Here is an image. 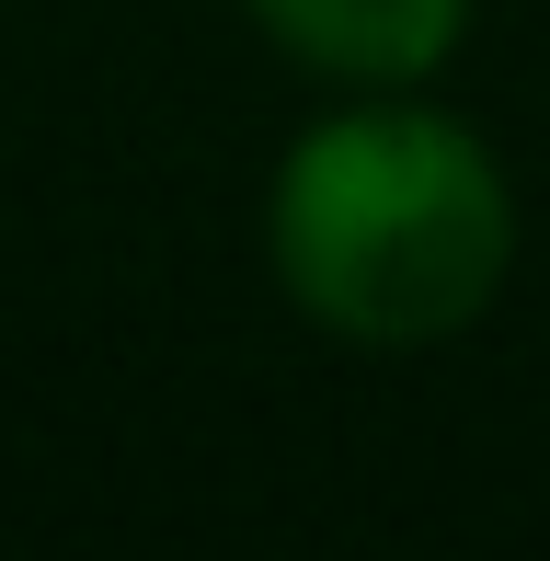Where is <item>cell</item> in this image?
<instances>
[{
    "mask_svg": "<svg viewBox=\"0 0 550 561\" xmlns=\"http://www.w3.org/2000/svg\"><path fill=\"white\" fill-rule=\"evenodd\" d=\"M516 172L470 115L413 92H356L310 115L264 184V264L310 333L356 355H424L505 298L516 275Z\"/></svg>",
    "mask_w": 550,
    "mask_h": 561,
    "instance_id": "6da1fadb",
    "label": "cell"
},
{
    "mask_svg": "<svg viewBox=\"0 0 550 561\" xmlns=\"http://www.w3.org/2000/svg\"><path fill=\"white\" fill-rule=\"evenodd\" d=\"M275 58H298L333 92H413L470 46L482 0H241Z\"/></svg>",
    "mask_w": 550,
    "mask_h": 561,
    "instance_id": "7a4b0ae2",
    "label": "cell"
}]
</instances>
